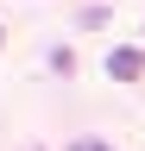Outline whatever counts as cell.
<instances>
[{
  "label": "cell",
  "instance_id": "6da1fadb",
  "mask_svg": "<svg viewBox=\"0 0 145 151\" xmlns=\"http://www.w3.org/2000/svg\"><path fill=\"white\" fill-rule=\"evenodd\" d=\"M107 76H114V82H139L145 76V50L139 44H120L114 57H107Z\"/></svg>",
  "mask_w": 145,
  "mask_h": 151
},
{
  "label": "cell",
  "instance_id": "7a4b0ae2",
  "mask_svg": "<svg viewBox=\"0 0 145 151\" xmlns=\"http://www.w3.org/2000/svg\"><path fill=\"white\" fill-rule=\"evenodd\" d=\"M69 151H107L101 139H76V145H69Z\"/></svg>",
  "mask_w": 145,
  "mask_h": 151
},
{
  "label": "cell",
  "instance_id": "3957f363",
  "mask_svg": "<svg viewBox=\"0 0 145 151\" xmlns=\"http://www.w3.org/2000/svg\"><path fill=\"white\" fill-rule=\"evenodd\" d=\"M0 44H6V32H0Z\"/></svg>",
  "mask_w": 145,
  "mask_h": 151
}]
</instances>
